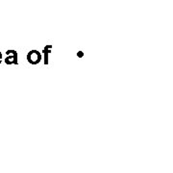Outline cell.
<instances>
[{"mask_svg":"<svg viewBox=\"0 0 173 173\" xmlns=\"http://www.w3.org/2000/svg\"><path fill=\"white\" fill-rule=\"evenodd\" d=\"M1 60H2V54L1 52H0V63H1Z\"/></svg>","mask_w":173,"mask_h":173,"instance_id":"5b68a950","label":"cell"},{"mask_svg":"<svg viewBox=\"0 0 173 173\" xmlns=\"http://www.w3.org/2000/svg\"><path fill=\"white\" fill-rule=\"evenodd\" d=\"M78 56H79V57H82V56H83V53H82V51H80L79 53H78Z\"/></svg>","mask_w":173,"mask_h":173,"instance_id":"277c9868","label":"cell"},{"mask_svg":"<svg viewBox=\"0 0 173 173\" xmlns=\"http://www.w3.org/2000/svg\"><path fill=\"white\" fill-rule=\"evenodd\" d=\"M7 58L5 59V63L7 65H17V52L16 50H7L6 52Z\"/></svg>","mask_w":173,"mask_h":173,"instance_id":"7a4b0ae2","label":"cell"},{"mask_svg":"<svg viewBox=\"0 0 173 173\" xmlns=\"http://www.w3.org/2000/svg\"><path fill=\"white\" fill-rule=\"evenodd\" d=\"M42 60V54L37 50H31L27 54V61L31 65H37Z\"/></svg>","mask_w":173,"mask_h":173,"instance_id":"6da1fadb","label":"cell"},{"mask_svg":"<svg viewBox=\"0 0 173 173\" xmlns=\"http://www.w3.org/2000/svg\"><path fill=\"white\" fill-rule=\"evenodd\" d=\"M51 49H52V45L51 44H48L46 45L44 48H43V53H44V63L47 65L48 63V55L49 53H51Z\"/></svg>","mask_w":173,"mask_h":173,"instance_id":"3957f363","label":"cell"}]
</instances>
